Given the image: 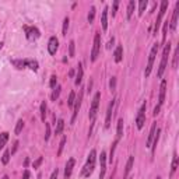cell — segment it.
<instances>
[{
	"mask_svg": "<svg viewBox=\"0 0 179 179\" xmlns=\"http://www.w3.org/2000/svg\"><path fill=\"white\" fill-rule=\"evenodd\" d=\"M95 158H97V151H95V150H91V151H90V154H88V158H87V162H85L84 168H83V171H81V176L88 178L90 175L94 172Z\"/></svg>",
	"mask_w": 179,
	"mask_h": 179,
	"instance_id": "1",
	"label": "cell"
},
{
	"mask_svg": "<svg viewBox=\"0 0 179 179\" xmlns=\"http://www.w3.org/2000/svg\"><path fill=\"white\" fill-rule=\"evenodd\" d=\"M169 51H171V43H165L164 46V52H162V58H161V63H160V69H158V77H162L164 71L167 69V63H168V56H169Z\"/></svg>",
	"mask_w": 179,
	"mask_h": 179,
	"instance_id": "2",
	"label": "cell"
},
{
	"mask_svg": "<svg viewBox=\"0 0 179 179\" xmlns=\"http://www.w3.org/2000/svg\"><path fill=\"white\" fill-rule=\"evenodd\" d=\"M100 100H101V92H95L94 95V100H92V104H91V108H90V113H88V118L90 121L94 123L95 122V118H97V113H98V106H100Z\"/></svg>",
	"mask_w": 179,
	"mask_h": 179,
	"instance_id": "3",
	"label": "cell"
},
{
	"mask_svg": "<svg viewBox=\"0 0 179 179\" xmlns=\"http://www.w3.org/2000/svg\"><path fill=\"white\" fill-rule=\"evenodd\" d=\"M160 46L158 43H154L153 48H151V52H150V56H148V63H147V67H146V71H144V76L148 77L151 74V70H153V66H154V60H155V56H157V52Z\"/></svg>",
	"mask_w": 179,
	"mask_h": 179,
	"instance_id": "4",
	"label": "cell"
},
{
	"mask_svg": "<svg viewBox=\"0 0 179 179\" xmlns=\"http://www.w3.org/2000/svg\"><path fill=\"white\" fill-rule=\"evenodd\" d=\"M168 0H164L161 1V9H160V13H158V17H157V21H155V25H154V34H157L158 32V28L161 25V21H162V17L165 14V11L168 9Z\"/></svg>",
	"mask_w": 179,
	"mask_h": 179,
	"instance_id": "5",
	"label": "cell"
},
{
	"mask_svg": "<svg viewBox=\"0 0 179 179\" xmlns=\"http://www.w3.org/2000/svg\"><path fill=\"white\" fill-rule=\"evenodd\" d=\"M146 109H147V105H146V102H144L141 105V108H140L139 113H137V116H136V126L139 130L143 129L144 123H146Z\"/></svg>",
	"mask_w": 179,
	"mask_h": 179,
	"instance_id": "6",
	"label": "cell"
},
{
	"mask_svg": "<svg viewBox=\"0 0 179 179\" xmlns=\"http://www.w3.org/2000/svg\"><path fill=\"white\" fill-rule=\"evenodd\" d=\"M24 31H25V37L27 39H30V41H34V39H38V38L41 37V32L38 30L37 27H28V25H24Z\"/></svg>",
	"mask_w": 179,
	"mask_h": 179,
	"instance_id": "7",
	"label": "cell"
},
{
	"mask_svg": "<svg viewBox=\"0 0 179 179\" xmlns=\"http://www.w3.org/2000/svg\"><path fill=\"white\" fill-rule=\"evenodd\" d=\"M100 48H101V34L97 32L94 37V46H92V52H91V62H95L98 58L100 53Z\"/></svg>",
	"mask_w": 179,
	"mask_h": 179,
	"instance_id": "8",
	"label": "cell"
},
{
	"mask_svg": "<svg viewBox=\"0 0 179 179\" xmlns=\"http://www.w3.org/2000/svg\"><path fill=\"white\" fill-rule=\"evenodd\" d=\"M81 101H83V91H80L79 92V98L74 101V106H73V116H71V125L74 123V121H76V118H77V113H79L80 111V106H81Z\"/></svg>",
	"mask_w": 179,
	"mask_h": 179,
	"instance_id": "9",
	"label": "cell"
},
{
	"mask_svg": "<svg viewBox=\"0 0 179 179\" xmlns=\"http://www.w3.org/2000/svg\"><path fill=\"white\" fill-rule=\"evenodd\" d=\"M115 102L116 100H112L111 104L108 105V111H106V119H105V127L108 129V127L111 126V121H112V113H113V108H115Z\"/></svg>",
	"mask_w": 179,
	"mask_h": 179,
	"instance_id": "10",
	"label": "cell"
},
{
	"mask_svg": "<svg viewBox=\"0 0 179 179\" xmlns=\"http://www.w3.org/2000/svg\"><path fill=\"white\" fill-rule=\"evenodd\" d=\"M59 48V41L56 37H51L49 38V42H48V51H49V53L51 55H55L56 53V51H58Z\"/></svg>",
	"mask_w": 179,
	"mask_h": 179,
	"instance_id": "11",
	"label": "cell"
},
{
	"mask_svg": "<svg viewBox=\"0 0 179 179\" xmlns=\"http://www.w3.org/2000/svg\"><path fill=\"white\" fill-rule=\"evenodd\" d=\"M100 165H101L100 179H104V176H105V171H106V153H105V151H101V155H100Z\"/></svg>",
	"mask_w": 179,
	"mask_h": 179,
	"instance_id": "12",
	"label": "cell"
},
{
	"mask_svg": "<svg viewBox=\"0 0 179 179\" xmlns=\"http://www.w3.org/2000/svg\"><path fill=\"white\" fill-rule=\"evenodd\" d=\"M178 17H179V1L176 3V6H175L174 14H172V20H171V24H169V27H171L172 31L176 30V25H178Z\"/></svg>",
	"mask_w": 179,
	"mask_h": 179,
	"instance_id": "13",
	"label": "cell"
},
{
	"mask_svg": "<svg viewBox=\"0 0 179 179\" xmlns=\"http://www.w3.org/2000/svg\"><path fill=\"white\" fill-rule=\"evenodd\" d=\"M165 92H167V81L162 80L161 81V87H160V97H158V106H161L165 101Z\"/></svg>",
	"mask_w": 179,
	"mask_h": 179,
	"instance_id": "14",
	"label": "cell"
},
{
	"mask_svg": "<svg viewBox=\"0 0 179 179\" xmlns=\"http://www.w3.org/2000/svg\"><path fill=\"white\" fill-rule=\"evenodd\" d=\"M74 164H76V160L74 158H70L66 164V168H64V179H69L70 175H71V171L74 168Z\"/></svg>",
	"mask_w": 179,
	"mask_h": 179,
	"instance_id": "15",
	"label": "cell"
},
{
	"mask_svg": "<svg viewBox=\"0 0 179 179\" xmlns=\"http://www.w3.org/2000/svg\"><path fill=\"white\" fill-rule=\"evenodd\" d=\"M133 164H134V157H133V155H130V157H129V160H127L126 168H125V176H123V179L129 178V175H130V172H132Z\"/></svg>",
	"mask_w": 179,
	"mask_h": 179,
	"instance_id": "16",
	"label": "cell"
},
{
	"mask_svg": "<svg viewBox=\"0 0 179 179\" xmlns=\"http://www.w3.org/2000/svg\"><path fill=\"white\" fill-rule=\"evenodd\" d=\"M101 25H102V30H104V31L108 30V7H105L104 11H102V16H101Z\"/></svg>",
	"mask_w": 179,
	"mask_h": 179,
	"instance_id": "17",
	"label": "cell"
},
{
	"mask_svg": "<svg viewBox=\"0 0 179 179\" xmlns=\"http://www.w3.org/2000/svg\"><path fill=\"white\" fill-rule=\"evenodd\" d=\"M113 56H115V62H116V63L122 62V59H123V46H122V45H118V48L115 49Z\"/></svg>",
	"mask_w": 179,
	"mask_h": 179,
	"instance_id": "18",
	"label": "cell"
},
{
	"mask_svg": "<svg viewBox=\"0 0 179 179\" xmlns=\"http://www.w3.org/2000/svg\"><path fill=\"white\" fill-rule=\"evenodd\" d=\"M81 81H83V64L79 63V66H77V76H76V80H74V84L80 85Z\"/></svg>",
	"mask_w": 179,
	"mask_h": 179,
	"instance_id": "19",
	"label": "cell"
},
{
	"mask_svg": "<svg viewBox=\"0 0 179 179\" xmlns=\"http://www.w3.org/2000/svg\"><path fill=\"white\" fill-rule=\"evenodd\" d=\"M155 130H157V123L154 122L153 126H151V130H150V134L147 137V147H151V144H153V139H154V134H155Z\"/></svg>",
	"mask_w": 179,
	"mask_h": 179,
	"instance_id": "20",
	"label": "cell"
},
{
	"mask_svg": "<svg viewBox=\"0 0 179 179\" xmlns=\"http://www.w3.org/2000/svg\"><path fill=\"white\" fill-rule=\"evenodd\" d=\"M123 136V119L118 121V127H116V140L119 141Z\"/></svg>",
	"mask_w": 179,
	"mask_h": 179,
	"instance_id": "21",
	"label": "cell"
},
{
	"mask_svg": "<svg viewBox=\"0 0 179 179\" xmlns=\"http://www.w3.org/2000/svg\"><path fill=\"white\" fill-rule=\"evenodd\" d=\"M11 63L14 64L17 69H25L28 67V59H24V60H11Z\"/></svg>",
	"mask_w": 179,
	"mask_h": 179,
	"instance_id": "22",
	"label": "cell"
},
{
	"mask_svg": "<svg viewBox=\"0 0 179 179\" xmlns=\"http://www.w3.org/2000/svg\"><path fill=\"white\" fill-rule=\"evenodd\" d=\"M176 168H178V155H176V153H174V157H172V165H171V174H169L171 178L174 176Z\"/></svg>",
	"mask_w": 179,
	"mask_h": 179,
	"instance_id": "23",
	"label": "cell"
},
{
	"mask_svg": "<svg viewBox=\"0 0 179 179\" xmlns=\"http://www.w3.org/2000/svg\"><path fill=\"white\" fill-rule=\"evenodd\" d=\"M134 7H136V3H134V0H130V1H129V4H127V13H126L127 20H130V18H132L133 11H134Z\"/></svg>",
	"mask_w": 179,
	"mask_h": 179,
	"instance_id": "24",
	"label": "cell"
},
{
	"mask_svg": "<svg viewBox=\"0 0 179 179\" xmlns=\"http://www.w3.org/2000/svg\"><path fill=\"white\" fill-rule=\"evenodd\" d=\"M7 140H9V133H7V132L0 133V150H3V148H4Z\"/></svg>",
	"mask_w": 179,
	"mask_h": 179,
	"instance_id": "25",
	"label": "cell"
},
{
	"mask_svg": "<svg viewBox=\"0 0 179 179\" xmlns=\"http://www.w3.org/2000/svg\"><path fill=\"white\" fill-rule=\"evenodd\" d=\"M147 4H148L147 0H140V3H139V16L144 14V11L147 9Z\"/></svg>",
	"mask_w": 179,
	"mask_h": 179,
	"instance_id": "26",
	"label": "cell"
},
{
	"mask_svg": "<svg viewBox=\"0 0 179 179\" xmlns=\"http://www.w3.org/2000/svg\"><path fill=\"white\" fill-rule=\"evenodd\" d=\"M63 127H64V121L63 119H59L58 121V126H56V130H55V134L58 136L60 133L63 132Z\"/></svg>",
	"mask_w": 179,
	"mask_h": 179,
	"instance_id": "27",
	"label": "cell"
},
{
	"mask_svg": "<svg viewBox=\"0 0 179 179\" xmlns=\"http://www.w3.org/2000/svg\"><path fill=\"white\" fill-rule=\"evenodd\" d=\"M74 49H76V43H74V41H70V43H69V56L70 58H74V55H76Z\"/></svg>",
	"mask_w": 179,
	"mask_h": 179,
	"instance_id": "28",
	"label": "cell"
},
{
	"mask_svg": "<svg viewBox=\"0 0 179 179\" xmlns=\"http://www.w3.org/2000/svg\"><path fill=\"white\" fill-rule=\"evenodd\" d=\"M74 101H76V92L71 91L70 95H69V101H67V105L70 106V108H73V106H74Z\"/></svg>",
	"mask_w": 179,
	"mask_h": 179,
	"instance_id": "29",
	"label": "cell"
},
{
	"mask_svg": "<svg viewBox=\"0 0 179 179\" xmlns=\"http://www.w3.org/2000/svg\"><path fill=\"white\" fill-rule=\"evenodd\" d=\"M45 116H46V102L43 101L41 104V119H42V122H45Z\"/></svg>",
	"mask_w": 179,
	"mask_h": 179,
	"instance_id": "30",
	"label": "cell"
},
{
	"mask_svg": "<svg viewBox=\"0 0 179 179\" xmlns=\"http://www.w3.org/2000/svg\"><path fill=\"white\" fill-rule=\"evenodd\" d=\"M59 95H60V87H55V88H53V92H52V97H51V98H52V101H56L59 98Z\"/></svg>",
	"mask_w": 179,
	"mask_h": 179,
	"instance_id": "31",
	"label": "cell"
},
{
	"mask_svg": "<svg viewBox=\"0 0 179 179\" xmlns=\"http://www.w3.org/2000/svg\"><path fill=\"white\" fill-rule=\"evenodd\" d=\"M64 144H66V136H63V137H62V140H60L59 150H58V157H59V155H62V151H63V148H64Z\"/></svg>",
	"mask_w": 179,
	"mask_h": 179,
	"instance_id": "32",
	"label": "cell"
},
{
	"mask_svg": "<svg viewBox=\"0 0 179 179\" xmlns=\"http://www.w3.org/2000/svg\"><path fill=\"white\" fill-rule=\"evenodd\" d=\"M22 127H24V122H22V119H20V121L17 122V125H16V134H20L21 133V130H22Z\"/></svg>",
	"mask_w": 179,
	"mask_h": 179,
	"instance_id": "33",
	"label": "cell"
},
{
	"mask_svg": "<svg viewBox=\"0 0 179 179\" xmlns=\"http://www.w3.org/2000/svg\"><path fill=\"white\" fill-rule=\"evenodd\" d=\"M9 161H10V151L6 150L4 154H3V157H1V162L6 165V164H9Z\"/></svg>",
	"mask_w": 179,
	"mask_h": 179,
	"instance_id": "34",
	"label": "cell"
},
{
	"mask_svg": "<svg viewBox=\"0 0 179 179\" xmlns=\"http://www.w3.org/2000/svg\"><path fill=\"white\" fill-rule=\"evenodd\" d=\"M28 69H31L34 71L38 70V62L37 60H28Z\"/></svg>",
	"mask_w": 179,
	"mask_h": 179,
	"instance_id": "35",
	"label": "cell"
},
{
	"mask_svg": "<svg viewBox=\"0 0 179 179\" xmlns=\"http://www.w3.org/2000/svg\"><path fill=\"white\" fill-rule=\"evenodd\" d=\"M69 22H70V20H69V17H66V18L63 20V37H66V35H67Z\"/></svg>",
	"mask_w": 179,
	"mask_h": 179,
	"instance_id": "36",
	"label": "cell"
},
{
	"mask_svg": "<svg viewBox=\"0 0 179 179\" xmlns=\"http://www.w3.org/2000/svg\"><path fill=\"white\" fill-rule=\"evenodd\" d=\"M49 137H51V126H49V123L45 122V140H49Z\"/></svg>",
	"mask_w": 179,
	"mask_h": 179,
	"instance_id": "37",
	"label": "cell"
},
{
	"mask_svg": "<svg viewBox=\"0 0 179 179\" xmlns=\"http://www.w3.org/2000/svg\"><path fill=\"white\" fill-rule=\"evenodd\" d=\"M94 17H95V7H91L90 9V13H88V22L94 21Z\"/></svg>",
	"mask_w": 179,
	"mask_h": 179,
	"instance_id": "38",
	"label": "cell"
},
{
	"mask_svg": "<svg viewBox=\"0 0 179 179\" xmlns=\"http://www.w3.org/2000/svg\"><path fill=\"white\" fill-rule=\"evenodd\" d=\"M178 55H179V49L176 48L175 49V53H174V64H172L174 69H176V66H178Z\"/></svg>",
	"mask_w": 179,
	"mask_h": 179,
	"instance_id": "39",
	"label": "cell"
},
{
	"mask_svg": "<svg viewBox=\"0 0 179 179\" xmlns=\"http://www.w3.org/2000/svg\"><path fill=\"white\" fill-rule=\"evenodd\" d=\"M118 6H119V0H115V1H113V6H112V17H115L116 10H118Z\"/></svg>",
	"mask_w": 179,
	"mask_h": 179,
	"instance_id": "40",
	"label": "cell"
},
{
	"mask_svg": "<svg viewBox=\"0 0 179 179\" xmlns=\"http://www.w3.org/2000/svg\"><path fill=\"white\" fill-rule=\"evenodd\" d=\"M167 30H168V21H165V25H164V31H162V41L165 42L167 39Z\"/></svg>",
	"mask_w": 179,
	"mask_h": 179,
	"instance_id": "41",
	"label": "cell"
},
{
	"mask_svg": "<svg viewBox=\"0 0 179 179\" xmlns=\"http://www.w3.org/2000/svg\"><path fill=\"white\" fill-rule=\"evenodd\" d=\"M42 161H43V158H42V157H39V158L37 160V161H35V162L32 164V167H34V168H38V167H39V165L42 164Z\"/></svg>",
	"mask_w": 179,
	"mask_h": 179,
	"instance_id": "42",
	"label": "cell"
},
{
	"mask_svg": "<svg viewBox=\"0 0 179 179\" xmlns=\"http://www.w3.org/2000/svg\"><path fill=\"white\" fill-rule=\"evenodd\" d=\"M56 83H58L56 76H52V77H51V83H49V84H51V87H52V88H55V87H56Z\"/></svg>",
	"mask_w": 179,
	"mask_h": 179,
	"instance_id": "43",
	"label": "cell"
},
{
	"mask_svg": "<svg viewBox=\"0 0 179 179\" xmlns=\"http://www.w3.org/2000/svg\"><path fill=\"white\" fill-rule=\"evenodd\" d=\"M109 87H111V90H115L116 87V77H112L111 81H109Z\"/></svg>",
	"mask_w": 179,
	"mask_h": 179,
	"instance_id": "44",
	"label": "cell"
},
{
	"mask_svg": "<svg viewBox=\"0 0 179 179\" xmlns=\"http://www.w3.org/2000/svg\"><path fill=\"white\" fill-rule=\"evenodd\" d=\"M58 174H59V171H58V168H56L52 172V175H51V179H58Z\"/></svg>",
	"mask_w": 179,
	"mask_h": 179,
	"instance_id": "45",
	"label": "cell"
},
{
	"mask_svg": "<svg viewBox=\"0 0 179 179\" xmlns=\"http://www.w3.org/2000/svg\"><path fill=\"white\" fill-rule=\"evenodd\" d=\"M28 178H30V171L25 169V171H24V176H22V179H28Z\"/></svg>",
	"mask_w": 179,
	"mask_h": 179,
	"instance_id": "46",
	"label": "cell"
},
{
	"mask_svg": "<svg viewBox=\"0 0 179 179\" xmlns=\"http://www.w3.org/2000/svg\"><path fill=\"white\" fill-rule=\"evenodd\" d=\"M160 108H161V106H155V108H154V116H157L158 113H160Z\"/></svg>",
	"mask_w": 179,
	"mask_h": 179,
	"instance_id": "47",
	"label": "cell"
},
{
	"mask_svg": "<svg viewBox=\"0 0 179 179\" xmlns=\"http://www.w3.org/2000/svg\"><path fill=\"white\" fill-rule=\"evenodd\" d=\"M113 41H115L113 38H111V39H109V42H108V45H106V48H108V49H111V48H112V43H113Z\"/></svg>",
	"mask_w": 179,
	"mask_h": 179,
	"instance_id": "48",
	"label": "cell"
},
{
	"mask_svg": "<svg viewBox=\"0 0 179 179\" xmlns=\"http://www.w3.org/2000/svg\"><path fill=\"white\" fill-rule=\"evenodd\" d=\"M69 76H70V77H73V76H74V70H70V73H69Z\"/></svg>",
	"mask_w": 179,
	"mask_h": 179,
	"instance_id": "49",
	"label": "cell"
},
{
	"mask_svg": "<svg viewBox=\"0 0 179 179\" xmlns=\"http://www.w3.org/2000/svg\"><path fill=\"white\" fill-rule=\"evenodd\" d=\"M28 162H30V160H28V158H25V162H24V165L27 167V165H28Z\"/></svg>",
	"mask_w": 179,
	"mask_h": 179,
	"instance_id": "50",
	"label": "cell"
},
{
	"mask_svg": "<svg viewBox=\"0 0 179 179\" xmlns=\"http://www.w3.org/2000/svg\"><path fill=\"white\" fill-rule=\"evenodd\" d=\"M3 45H4V43H3V42H0V49H1V48H3Z\"/></svg>",
	"mask_w": 179,
	"mask_h": 179,
	"instance_id": "51",
	"label": "cell"
},
{
	"mask_svg": "<svg viewBox=\"0 0 179 179\" xmlns=\"http://www.w3.org/2000/svg\"><path fill=\"white\" fill-rule=\"evenodd\" d=\"M3 179H9V176H7V175H4V176H3Z\"/></svg>",
	"mask_w": 179,
	"mask_h": 179,
	"instance_id": "52",
	"label": "cell"
},
{
	"mask_svg": "<svg viewBox=\"0 0 179 179\" xmlns=\"http://www.w3.org/2000/svg\"><path fill=\"white\" fill-rule=\"evenodd\" d=\"M155 179H161V178H160V176H158V178H155Z\"/></svg>",
	"mask_w": 179,
	"mask_h": 179,
	"instance_id": "53",
	"label": "cell"
},
{
	"mask_svg": "<svg viewBox=\"0 0 179 179\" xmlns=\"http://www.w3.org/2000/svg\"><path fill=\"white\" fill-rule=\"evenodd\" d=\"M109 179H113V176H111V178H109Z\"/></svg>",
	"mask_w": 179,
	"mask_h": 179,
	"instance_id": "54",
	"label": "cell"
}]
</instances>
